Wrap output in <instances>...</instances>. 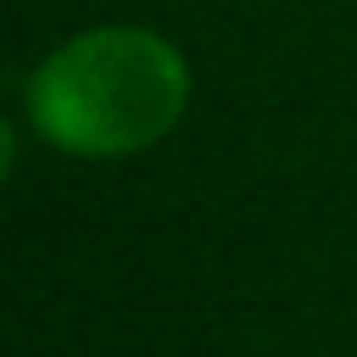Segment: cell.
<instances>
[{
    "mask_svg": "<svg viewBox=\"0 0 357 357\" xmlns=\"http://www.w3.org/2000/svg\"><path fill=\"white\" fill-rule=\"evenodd\" d=\"M190 61L151 28H89L28 78L33 128L73 156H134L178 128Z\"/></svg>",
    "mask_w": 357,
    "mask_h": 357,
    "instance_id": "obj_1",
    "label": "cell"
}]
</instances>
